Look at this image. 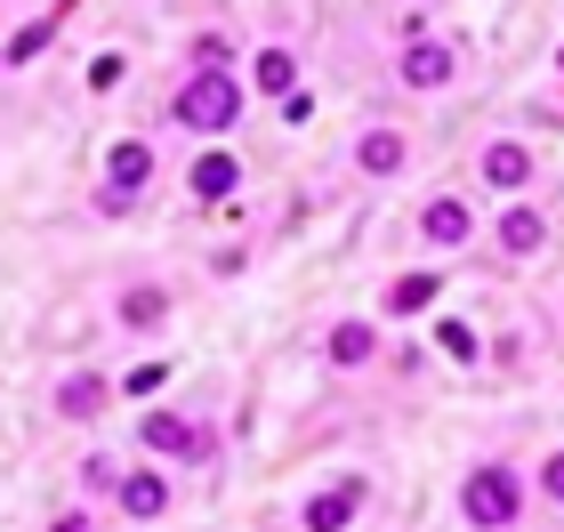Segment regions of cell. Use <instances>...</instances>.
Instances as JSON below:
<instances>
[{
    "mask_svg": "<svg viewBox=\"0 0 564 532\" xmlns=\"http://www.w3.org/2000/svg\"><path fill=\"white\" fill-rule=\"evenodd\" d=\"M235 113H242V89L226 82V65H194V82L177 89V106H170V121L194 130V138H226Z\"/></svg>",
    "mask_w": 564,
    "mask_h": 532,
    "instance_id": "obj_1",
    "label": "cell"
},
{
    "mask_svg": "<svg viewBox=\"0 0 564 532\" xmlns=\"http://www.w3.org/2000/svg\"><path fill=\"white\" fill-rule=\"evenodd\" d=\"M459 517L468 524H517L524 517V485L508 468H476L468 485H459Z\"/></svg>",
    "mask_w": 564,
    "mask_h": 532,
    "instance_id": "obj_2",
    "label": "cell"
},
{
    "mask_svg": "<svg viewBox=\"0 0 564 532\" xmlns=\"http://www.w3.org/2000/svg\"><path fill=\"white\" fill-rule=\"evenodd\" d=\"M138 444L162 452V460H210V427H202V420H177V412H145V420H138Z\"/></svg>",
    "mask_w": 564,
    "mask_h": 532,
    "instance_id": "obj_3",
    "label": "cell"
},
{
    "mask_svg": "<svg viewBox=\"0 0 564 532\" xmlns=\"http://www.w3.org/2000/svg\"><path fill=\"white\" fill-rule=\"evenodd\" d=\"M395 82H403V89H452V82H459V48H452V41H412V48L395 57Z\"/></svg>",
    "mask_w": 564,
    "mask_h": 532,
    "instance_id": "obj_4",
    "label": "cell"
},
{
    "mask_svg": "<svg viewBox=\"0 0 564 532\" xmlns=\"http://www.w3.org/2000/svg\"><path fill=\"white\" fill-rule=\"evenodd\" d=\"M420 235H427L435 250H468V242H476V210H468L459 194H435L427 210H420Z\"/></svg>",
    "mask_w": 564,
    "mask_h": 532,
    "instance_id": "obj_5",
    "label": "cell"
},
{
    "mask_svg": "<svg viewBox=\"0 0 564 532\" xmlns=\"http://www.w3.org/2000/svg\"><path fill=\"white\" fill-rule=\"evenodd\" d=\"M484 186L492 194H524L532 186V145L524 138H492L484 145Z\"/></svg>",
    "mask_w": 564,
    "mask_h": 532,
    "instance_id": "obj_6",
    "label": "cell"
},
{
    "mask_svg": "<svg viewBox=\"0 0 564 532\" xmlns=\"http://www.w3.org/2000/svg\"><path fill=\"white\" fill-rule=\"evenodd\" d=\"M403 162H412V145H403V130H388V121H371V130L355 138V170L364 177H395Z\"/></svg>",
    "mask_w": 564,
    "mask_h": 532,
    "instance_id": "obj_7",
    "label": "cell"
},
{
    "mask_svg": "<svg viewBox=\"0 0 564 532\" xmlns=\"http://www.w3.org/2000/svg\"><path fill=\"white\" fill-rule=\"evenodd\" d=\"M121 517H130V524L170 517V485H162L153 468H130V476H121Z\"/></svg>",
    "mask_w": 564,
    "mask_h": 532,
    "instance_id": "obj_8",
    "label": "cell"
},
{
    "mask_svg": "<svg viewBox=\"0 0 564 532\" xmlns=\"http://www.w3.org/2000/svg\"><path fill=\"white\" fill-rule=\"evenodd\" d=\"M186 186H194V202H226V194L242 186V162H235V154H194Z\"/></svg>",
    "mask_w": 564,
    "mask_h": 532,
    "instance_id": "obj_9",
    "label": "cell"
},
{
    "mask_svg": "<svg viewBox=\"0 0 564 532\" xmlns=\"http://www.w3.org/2000/svg\"><path fill=\"white\" fill-rule=\"evenodd\" d=\"M323 355H330L339 371H355V363H371V355H379V332H371V323H330Z\"/></svg>",
    "mask_w": 564,
    "mask_h": 532,
    "instance_id": "obj_10",
    "label": "cell"
},
{
    "mask_svg": "<svg viewBox=\"0 0 564 532\" xmlns=\"http://www.w3.org/2000/svg\"><path fill=\"white\" fill-rule=\"evenodd\" d=\"M121 323H130V332H162L170 323V291L162 283H130L121 291Z\"/></svg>",
    "mask_w": 564,
    "mask_h": 532,
    "instance_id": "obj_11",
    "label": "cell"
},
{
    "mask_svg": "<svg viewBox=\"0 0 564 532\" xmlns=\"http://www.w3.org/2000/svg\"><path fill=\"white\" fill-rule=\"evenodd\" d=\"M541 242H549V218H541V210H524V202H517V210L500 218V250H508V259H532Z\"/></svg>",
    "mask_w": 564,
    "mask_h": 532,
    "instance_id": "obj_12",
    "label": "cell"
},
{
    "mask_svg": "<svg viewBox=\"0 0 564 532\" xmlns=\"http://www.w3.org/2000/svg\"><path fill=\"white\" fill-rule=\"evenodd\" d=\"M355 500H364V485L315 492V500H306V509H299V524H306V532H330V524H347V517H355Z\"/></svg>",
    "mask_w": 564,
    "mask_h": 532,
    "instance_id": "obj_13",
    "label": "cell"
},
{
    "mask_svg": "<svg viewBox=\"0 0 564 532\" xmlns=\"http://www.w3.org/2000/svg\"><path fill=\"white\" fill-rule=\"evenodd\" d=\"M57 412H65V420H97V412H106V379H97V371H73L65 388H57Z\"/></svg>",
    "mask_w": 564,
    "mask_h": 532,
    "instance_id": "obj_14",
    "label": "cell"
},
{
    "mask_svg": "<svg viewBox=\"0 0 564 532\" xmlns=\"http://www.w3.org/2000/svg\"><path fill=\"white\" fill-rule=\"evenodd\" d=\"M145 177H153V145H145V138H121V145H113V186L138 194Z\"/></svg>",
    "mask_w": 564,
    "mask_h": 532,
    "instance_id": "obj_15",
    "label": "cell"
},
{
    "mask_svg": "<svg viewBox=\"0 0 564 532\" xmlns=\"http://www.w3.org/2000/svg\"><path fill=\"white\" fill-rule=\"evenodd\" d=\"M444 298V274H403V283L388 291V315H420V307H435Z\"/></svg>",
    "mask_w": 564,
    "mask_h": 532,
    "instance_id": "obj_16",
    "label": "cell"
},
{
    "mask_svg": "<svg viewBox=\"0 0 564 532\" xmlns=\"http://www.w3.org/2000/svg\"><path fill=\"white\" fill-rule=\"evenodd\" d=\"M250 82H259V97H291V82H299V65H291V48H267L259 65H250Z\"/></svg>",
    "mask_w": 564,
    "mask_h": 532,
    "instance_id": "obj_17",
    "label": "cell"
},
{
    "mask_svg": "<svg viewBox=\"0 0 564 532\" xmlns=\"http://www.w3.org/2000/svg\"><path fill=\"white\" fill-rule=\"evenodd\" d=\"M48 33H57V17H41V24H24V33L9 41V65H24V57H41V48H48Z\"/></svg>",
    "mask_w": 564,
    "mask_h": 532,
    "instance_id": "obj_18",
    "label": "cell"
},
{
    "mask_svg": "<svg viewBox=\"0 0 564 532\" xmlns=\"http://www.w3.org/2000/svg\"><path fill=\"white\" fill-rule=\"evenodd\" d=\"M162 388H170V363H138L121 379V395H162Z\"/></svg>",
    "mask_w": 564,
    "mask_h": 532,
    "instance_id": "obj_19",
    "label": "cell"
},
{
    "mask_svg": "<svg viewBox=\"0 0 564 532\" xmlns=\"http://www.w3.org/2000/svg\"><path fill=\"white\" fill-rule=\"evenodd\" d=\"M435 339H444V355H459V363L476 355V332H468V323H435Z\"/></svg>",
    "mask_w": 564,
    "mask_h": 532,
    "instance_id": "obj_20",
    "label": "cell"
},
{
    "mask_svg": "<svg viewBox=\"0 0 564 532\" xmlns=\"http://www.w3.org/2000/svg\"><path fill=\"white\" fill-rule=\"evenodd\" d=\"M194 65H226V33H202L194 41Z\"/></svg>",
    "mask_w": 564,
    "mask_h": 532,
    "instance_id": "obj_21",
    "label": "cell"
},
{
    "mask_svg": "<svg viewBox=\"0 0 564 532\" xmlns=\"http://www.w3.org/2000/svg\"><path fill=\"white\" fill-rule=\"evenodd\" d=\"M541 485H549V492H556V500H564V452H556V460H549V468H541Z\"/></svg>",
    "mask_w": 564,
    "mask_h": 532,
    "instance_id": "obj_22",
    "label": "cell"
}]
</instances>
